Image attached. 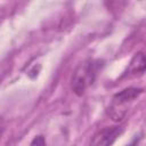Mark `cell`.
Listing matches in <instances>:
<instances>
[{"label":"cell","instance_id":"6da1fadb","mask_svg":"<svg viewBox=\"0 0 146 146\" xmlns=\"http://www.w3.org/2000/svg\"><path fill=\"white\" fill-rule=\"evenodd\" d=\"M141 92H143V89L140 88L129 87L115 94L107 108V114L111 116L113 121H116V122L122 121L127 112L129 111V106L133 103L135 99H137L140 96Z\"/></svg>","mask_w":146,"mask_h":146},{"label":"cell","instance_id":"7a4b0ae2","mask_svg":"<svg viewBox=\"0 0 146 146\" xmlns=\"http://www.w3.org/2000/svg\"><path fill=\"white\" fill-rule=\"evenodd\" d=\"M98 71V62L88 59L80 63L73 72L71 79V88L78 96H82L87 88L91 86L96 79Z\"/></svg>","mask_w":146,"mask_h":146},{"label":"cell","instance_id":"3957f363","mask_svg":"<svg viewBox=\"0 0 146 146\" xmlns=\"http://www.w3.org/2000/svg\"><path fill=\"white\" fill-rule=\"evenodd\" d=\"M123 127L114 125L98 130L90 139L88 146H112L114 141L122 135Z\"/></svg>","mask_w":146,"mask_h":146},{"label":"cell","instance_id":"277c9868","mask_svg":"<svg viewBox=\"0 0 146 146\" xmlns=\"http://www.w3.org/2000/svg\"><path fill=\"white\" fill-rule=\"evenodd\" d=\"M145 71H146V55L143 52H137L136 55H133V57L129 63L127 74L137 75L144 73Z\"/></svg>","mask_w":146,"mask_h":146},{"label":"cell","instance_id":"5b68a950","mask_svg":"<svg viewBox=\"0 0 146 146\" xmlns=\"http://www.w3.org/2000/svg\"><path fill=\"white\" fill-rule=\"evenodd\" d=\"M30 146H47L46 144V139L42 135H39V136H35L33 138V140L31 141Z\"/></svg>","mask_w":146,"mask_h":146}]
</instances>
